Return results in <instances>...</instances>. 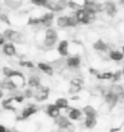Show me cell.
Masks as SVG:
<instances>
[{
    "label": "cell",
    "mask_w": 124,
    "mask_h": 132,
    "mask_svg": "<svg viewBox=\"0 0 124 132\" xmlns=\"http://www.w3.org/2000/svg\"><path fill=\"white\" fill-rule=\"evenodd\" d=\"M4 38L5 40H9L11 41V43H24V36L23 34H21L19 31H16V30H12V29H6L3 34Z\"/></svg>",
    "instance_id": "obj_1"
},
{
    "label": "cell",
    "mask_w": 124,
    "mask_h": 132,
    "mask_svg": "<svg viewBox=\"0 0 124 132\" xmlns=\"http://www.w3.org/2000/svg\"><path fill=\"white\" fill-rule=\"evenodd\" d=\"M66 6H68V3L64 1V0H47V1H46V5H45L46 9L51 10L52 13L64 11Z\"/></svg>",
    "instance_id": "obj_2"
},
{
    "label": "cell",
    "mask_w": 124,
    "mask_h": 132,
    "mask_svg": "<svg viewBox=\"0 0 124 132\" xmlns=\"http://www.w3.org/2000/svg\"><path fill=\"white\" fill-rule=\"evenodd\" d=\"M58 41V32L53 28H49L46 30L45 37H43V45L46 47H53Z\"/></svg>",
    "instance_id": "obj_3"
},
{
    "label": "cell",
    "mask_w": 124,
    "mask_h": 132,
    "mask_svg": "<svg viewBox=\"0 0 124 132\" xmlns=\"http://www.w3.org/2000/svg\"><path fill=\"white\" fill-rule=\"evenodd\" d=\"M35 93H34V98L36 102H43L48 98V95H49V88L47 87H43V85H40L38 89H35Z\"/></svg>",
    "instance_id": "obj_4"
},
{
    "label": "cell",
    "mask_w": 124,
    "mask_h": 132,
    "mask_svg": "<svg viewBox=\"0 0 124 132\" xmlns=\"http://www.w3.org/2000/svg\"><path fill=\"white\" fill-rule=\"evenodd\" d=\"M38 111H39V108H38V106H36V104H34V103L27 104V107L22 111L21 117H18L17 120H25V119L30 118L31 115H34L35 113H38Z\"/></svg>",
    "instance_id": "obj_5"
},
{
    "label": "cell",
    "mask_w": 124,
    "mask_h": 132,
    "mask_svg": "<svg viewBox=\"0 0 124 132\" xmlns=\"http://www.w3.org/2000/svg\"><path fill=\"white\" fill-rule=\"evenodd\" d=\"M40 19V24H42L43 27H46L47 29H49L53 24V22H54V13H52V12H46L41 16V17H39Z\"/></svg>",
    "instance_id": "obj_6"
},
{
    "label": "cell",
    "mask_w": 124,
    "mask_h": 132,
    "mask_svg": "<svg viewBox=\"0 0 124 132\" xmlns=\"http://www.w3.org/2000/svg\"><path fill=\"white\" fill-rule=\"evenodd\" d=\"M54 125L58 126V129H68V127H72V124L69 120L68 117L64 115H59L57 119H54Z\"/></svg>",
    "instance_id": "obj_7"
},
{
    "label": "cell",
    "mask_w": 124,
    "mask_h": 132,
    "mask_svg": "<svg viewBox=\"0 0 124 132\" xmlns=\"http://www.w3.org/2000/svg\"><path fill=\"white\" fill-rule=\"evenodd\" d=\"M104 10L105 12L107 13V16H110V17H114L118 12V9H117V4L113 3V1H106V3H104Z\"/></svg>",
    "instance_id": "obj_8"
},
{
    "label": "cell",
    "mask_w": 124,
    "mask_h": 132,
    "mask_svg": "<svg viewBox=\"0 0 124 132\" xmlns=\"http://www.w3.org/2000/svg\"><path fill=\"white\" fill-rule=\"evenodd\" d=\"M104 96H105V102L110 106L111 109L116 107V104L119 102V98H118L117 95H114L113 93H111L110 90H107V93L104 95Z\"/></svg>",
    "instance_id": "obj_9"
},
{
    "label": "cell",
    "mask_w": 124,
    "mask_h": 132,
    "mask_svg": "<svg viewBox=\"0 0 124 132\" xmlns=\"http://www.w3.org/2000/svg\"><path fill=\"white\" fill-rule=\"evenodd\" d=\"M46 114L48 115L49 118H53V119H57L60 115V109H58V108L55 107L54 103H49L46 106Z\"/></svg>",
    "instance_id": "obj_10"
},
{
    "label": "cell",
    "mask_w": 124,
    "mask_h": 132,
    "mask_svg": "<svg viewBox=\"0 0 124 132\" xmlns=\"http://www.w3.org/2000/svg\"><path fill=\"white\" fill-rule=\"evenodd\" d=\"M108 90L111 93H113L114 95H117L119 101H124V88L119 84H112L110 88H108Z\"/></svg>",
    "instance_id": "obj_11"
},
{
    "label": "cell",
    "mask_w": 124,
    "mask_h": 132,
    "mask_svg": "<svg viewBox=\"0 0 124 132\" xmlns=\"http://www.w3.org/2000/svg\"><path fill=\"white\" fill-rule=\"evenodd\" d=\"M65 64L70 69H77L81 65V58H79V55H71L66 59Z\"/></svg>",
    "instance_id": "obj_12"
},
{
    "label": "cell",
    "mask_w": 124,
    "mask_h": 132,
    "mask_svg": "<svg viewBox=\"0 0 124 132\" xmlns=\"http://www.w3.org/2000/svg\"><path fill=\"white\" fill-rule=\"evenodd\" d=\"M0 89L3 90V89H6L9 91H14L16 89L18 88V84H16L12 79H5L3 82H0Z\"/></svg>",
    "instance_id": "obj_13"
},
{
    "label": "cell",
    "mask_w": 124,
    "mask_h": 132,
    "mask_svg": "<svg viewBox=\"0 0 124 132\" xmlns=\"http://www.w3.org/2000/svg\"><path fill=\"white\" fill-rule=\"evenodd\" d=\"M58 53L60 54V56H68L69 55V41H68V40H63V41L59 42Z\"/></svg>",
    "instance_id": "obj_14"
},
{
    "label": "cell",
    "mask_w": 124,
    "mask_h": 132,
    "mask_svg": "<svg viewBox=\"0 0 124 132\" xmlns=\"http://www.w3.org/2000/svg\"><path fill=\"white\" fill-rule=\"evenodd\" d=\"M3 53L7 56H13L17 54V51H16V47H14L13 43L11 42H7L3 46Z\"/></svg>",
    "instance_id": "obj_15"
},
{
    "label": "cell",
    "mask_w": 124,
    "mask_h": 132,
    "mask_svg": "<svg viewBox=\"0 0 124 132\" xmlns=\"http://www.w3.org/2000/svg\"><path fill=\"white\" fill-rule=\"evenodd\" d=\"M38 69L40 70V71H42L43 73H46L47 76H53V73H54V70H53L52 65L51 64H47V63H39Z\"/></svg>",
    "instance_id": "obj_16"
},
{
    "label": "cell",
    "mask_w": 124,
    "mask_h": 132,
    "mask_svg": "<svg viewBox=\"0 0 124 132\" xmlns=\"http://www.w3.org/2000/svg\"><path fill=\"white\" fill-rule=\"evenodd\" d=\"M28 85L30 87V89H38L40 85H41V79L40 77L36 76V75H33L28 78Z\"/></svg>",
    "instance_id": "obj_17"
},
{
    "label": "cell",
    "mask_w": 124,
    "mask_h": 132,
    "mask_svg": "<svg viewBox=\"0 0 124 132\" xmlns=\"http://www.w3.org/2000/svg\"><path fill=\"white\" fill-rule=\"evenodd\" d=\"M81 117H82V112L79 111L78 108H70L69 111V114H68V118H69V120L71 121V120H79L81 119Z\"/></svg>",
    "instance_id": "obj_18"
},
{
    "label": "cell",
    "mask_w": 124,
    "mask_h": 132,
    "mask_svg": "<svg viewBox=\"0 0 124 132\" xmlns=\"http://www.w3.org/2000/svg\"><path fill=\"white\" fill-rule=\"evenodd\" d=\"M54 104L58 109H69V101H68V98H65V97L57 98Z\"/></svg>",
    "instance_id": "obj_19"
},
{
    "label": "cell",
    "mask_w": 124,
    "mask_h": 132,
    "mask_svg": "<svg viewBox=\"0 0 124 132\" xmlns=\"http://www.w3.org/2000/svg\"><path fill=\"white\" fill-rule=\"evenodd\" d=\"M69 21H70V16H60L57 18V25L59 28H68L69 25Z\"/></svg>",
    "instance_id": "obj_20"
},
{
    "label": "cell",
    "mask_w": 124,
    "mask_h": 132,
    "mask_svg": "<svg viewBox=\"0 0 124 132\" xmlns=\"http://www.w3.org/2000/svg\"><path fill=\"white\" fill-rule=\"evenodd\" d=\"M83 113L86 115V118H97V111H95V108L89 106V104L83 107Z\"/></svg>",
    "instance_id": "obj_21"
},
{
    "label": "cell",
    "mask_w": 124,
    "mask_h": 132,
    "mask_svg": "<svg viewBox=\"0 0 124 132\" xmlns=\"http://www.w3.org/2000/svg\"><path fill=\"white\" fill-rule=\"evenodd\" d=\"M93 48L95 49V51H98V52H106L108 47H107V45L103 41V40L99 38L98 41H95L93 43Z\"/></svg>",
    "instance_id": "obj_22"
},
{
    "label": "cell",
    "mask_w": 124,
    "mask_h": 132,
    "mask_svg": "<svg viewBox=\"0 0 124 132\" xmlns=\"http://www.w3.org/2000/svg\"><path fill=\"white\" fill-rule=\"evenodd\" d=\"M110 59L113 61H122L124 59L123 53L119 51H111L110 52Z\"/></svg>",
    "instance_id": "obj_23"
},
{
    "label": "cell",
    "mask_w": 124,
    "mask_h": 132,
    "mask_svg": "<svg viewBox=\"0 0 124 132\" xmlns=\"http://www.w3.org/2000/svg\"><path fill=\"white\" fill-rule=\"evenodd\" d=\"M5 5L6 6H9L10 9H12V10H17V9H19V7L23 5V3L22 1H19V0H6L5 1Z\"/></svg>",
    "instance_id": "obj_24"
},
{
    "label": "cell",
    "mask_w": 124,
    "mask_h": 132,
    "mask_svg": "<svg viewBox=\"0 0 124 132\" xmlns=\"http://www.w3.org/2000/svg\"><path fill=\"white\" fill-rule=\"evenodd\" d=\"M84 126L87 129H94L97 126V118H86L84 119Z\"/></svg>",
    "instance_id": "obj_25"
},
{
    "label": "cell",
    "mask_w": 124,
    "mask_h": 132,
    "mask_svg": "<svg viewBox=\"0 0 124 132\" xmlns=\"http://www.w3.org/2000/svg\"><path fill=\"white\" fill-rule=\"evenodd\" d=\"M112 77H113L112 72H103V73H99L97 76V78L100 80H112Z\"/></svg>",
    "instance_id": "obj_26"
},
{
    "label": "cell",
    "mask_w": 124,
    "mask_h": 132,
    "mask_svg": "<svg viewBox=\"0 0 124 132\" xmlns=\"http://www.w3.org/2000/svg\"><path fill=\"white\" fill-rule=\"evenodd\" d=\"M81 90H82V87H81V85H70L69 94L75 95V94H77V93H79Z\"/></svg>",
    "instance_id": "obj_27"
},
{
    "label": "cell",
    "mask_w": 124,
    "mask_h": 132,
    "mask_svg": "<svg viewBox=\"0 0 124 132\" xmlns=\"http://www.w3.org/2000/svg\"><path fill=\"white\" fill-rule=\"evenodd\" d=\"M122 76H123L122 71H116V72L113 73V77H112V82H113V84H116L117 82H119L121 78H122Z\"/></svg>",
    "instance_id": "obj_28"
},
{
    "label": "cell",
    "mask_w": 124,
    "mask_h": 132,
    "mask_svg": "<svg viewBox=\"0 0 124 132\" xmlns=\"http://www.w3.org/2000/svg\"><path fill=\"white\" fill-rule=\"evenodd\" d=\"M23 96H24V98H30V97H34V91H33V89H30V88H27L24 91H23Z\"/></svg>",
    "instance_id": "obj_29"
},
{
    "label": "cell",
    "mask_w": 124,
    "mask_h": 132,
    "mask_svg": "<svg viewBox=\"0 0 124 132\" xmlns=\"http://www.w3.org/2000/svg\"><path fill=\"white\" fill-rule=\"evenodd\" d=\"M68 7H70V9H72V10H78V9H81V5L77 3H75V1H68Z\"/></svg>",
    "instance_id": "obj_30"
},
{
    "label": "cell",
    "mask_w": 124,
    "mask_h": 132,
    "mask_svg": "<svg viewBox=\"0 0 124 132\" xmlns=\"http://www.w3.org/2000/svg\"><path fill=\"white\" fill-rule=\"evenodd\" d=\"M40 24V19L39 18H35V17H30L29 21H28V25H38Z\"/></svg>",
    "instance_id": "obj_31"
},
{
    "label": "cell",
    "mask_w": 124,
    "mask_h": 132,
    "mask_svg": "<svg viewBox=\"0 0 124 132\" xmlns=\"http://www.w3.org/2000/svg\"><path fill=\"white\" fill-rule=\"evenodd\" d=\"M69 25H70V27H71V28H75V27H77V25H78V22L76 21V18L74 17V16H70Z\"/></svg>",
    "instance_id": "obj_32"
},
{
    "label": "cell",
    "mask_w": 124,
    "mask_h": 132,
    "mask_svg": "<svg viewBox=\"0 0 124 132\" xmlns=\"http://www.w3.org/2000/svg\"><path fill=\"white\" fill-rule=\"evenodd\" d=\"M19 65L24 66V67H28V69H34L35 67L34 64L30 63V61H19Z\"/></svg>",
    "instance_id": "obj_33"
},
{
    "label": "cell",
    "mask_w": 124,
    "mask_h": 132,
    "mask_svg": "<svg viewBox=\"0 0 124 132\" xmlns=\"http://www.w3.org/2000/svg\"><path fill=\"white\" fill-rule=\"evenodd\" d=\"M0 21L4 22V23H6V24H9V25L11 24V22H10V19H9V17H7V14H5V13L0 14Z\"/></svg>",
    "instance_id": "obj_34"
},
{
    "label": "cell",
    "mask_w": 124,
    "mask_h": 132,
    "mask_svg": "<svg viewBox=\"0 0 124 132\" xmlns=\"http://www.w3.org/2000/svg\"><path fill=\"white\" fill-rule=\"evenodd\" d=\"M82 79H79V78H74V79H71V82H70V85H81L82 87Z\"/></svg>",
    "instance_id": "obj_35"
},
{
    "label": "cell",
    "mask_w": 124,
    "mask_h": 132,
    "mask_svg": "<svg viewBox=\"0 0 124 132\" xmlns=\"http://www.w3.org/2000/svg\"><path fill=\"white\" fill-rule=\"evenodd\" d=\"M12 100L16 101L17 103H22L24 101V96L23 95H16V96H12Z\"/></svg>",
    "instance_id": "obj_36"
},
{
    "label": "cell",
    "mask_w": 124,
    "mask_h": 132,
    "mask_svg": "<svg viewBox=\"0 0 124 132\" xmlns=\"http://www.w3.org/2000/svg\"><path fill=\"white\" fill-rule=\"evenodd\" d=\"M46 1H47V0H33L31 3L34 4V5H36V6H43L45 7Z\"/></svg>",
    "instance_id": "obj_37"
},
{
    "label": "cell",
    "mask_w": 124,
    "mask_h": 132,
    "mask_svg": "<svg viewBox=\"0 0 124 132\" xmlns=\"http://www.w3.org/2000/svg\"><path fill=\"white\" fill-rule=\"evenodd\" d=\"M58 132H75V127H68V129H58Z\"/></svg>",
    "instance_id": "obj_38"
},
{
    "label": "cell",
    "mask_w": 124,
    "mask_h": 132,
    "mask_svg": "<svg viewBox=\"0 0 124 132\" xmlns=\"http://www.w3.org/2000/svg\"><path fill=\"white\" fill-rule=\"evenodd\" d=\"M89 72L92 73V75H94L95 77H97L98 75H99V72H98V70H95V69H90V70H89Z\"/></svg>",
    "instance_id": "obj_39"
},
{
    "label": "cell",
    "mask_w": 124,
    "mask_h": 132,
    "mask_svg": "<svg viewBox=\"0 0 124 132\" xmlns=\"http://www.w3.org/2000/svg\"><path fill=\"white\" fill-rule=\"evenodd\" d=\"M5 45V38H4V36L1 34H0V46H4Z\"/></svg>",
    "instance_id": "obj_40"
},
{
    "label": "cell",
    "mask_w": 124,
    "mask_h": 132,
    "mask_svg": "<svg viewBox=\"0 0 124 132\" xmlns=\"http://www.w3.org/2000/svg\"><path fill=\"white\" fill-rule=\"evenodd\" d=\"M7 131V129L5 127L4 125H0V132H6Z\"/></svg>",
    "instance_id": "obj_41"
},
{
    "label": "cell",
    "mask_w": 124,
    "mask_h": 132,
    "mask_svg": "<svg viewBox=\"0 0 124 132\" xmlns=\"http://www.w3.org/2000/svg\"><path fill=\"white\" fill-rule=\"evenodd\" d=\"M3 96H4V91L0 89V98H3Z\"/></svg>",
    "instance_id": "obj_42"
},
{
    "label": "cell",
    "mask_w": 124,
    "mask_h": 132,
    "mask_svg": "<svg viewBox=\"0 0 124 132\" xmlns=\"http://www.w3.org/2000/svg\"><path fill=\"white\" fill-rule=\"evenodd\" d=\"M122 53H123V55H124V46L122 47Z\"/></svg>",
    "instance_id": "obj_43"
},
{
    "label": "cell",
    "mask_w": 124,
    "mask_h": 132,
    "mask_svg": "<svg viewBox=\"0 0 124 132\" xmlns=\"http://www.w3.org/2000/svg\"><path fill=\"white\" fill-rule=\"evenodd\" d=\"M122 73H123V75H124V66H123V70H122Z\"/></svg>",
    "instance_id": "obj_44"
},
{
    "label": "cell",
    "mask_w": 124,
    "mask_h": 132,
    "mask_svg": "<svg viewBox=\"0 0 124 132\" xmlns=\"http://www.w3.org/2000/svg\"><path fill=\"white\" fill-rule=\"evenodd\" d=\"M6 132H13V131H11V130H7V131Z\"/></svg>",
    "instance_id": "obj_45"
}]
</instances>
